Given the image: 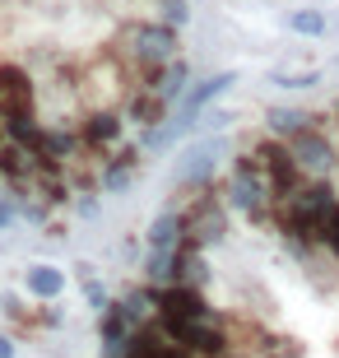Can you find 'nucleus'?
<instances>
[{
    "mask_svg": "<svg viewBox=\"0 0 339 358\" xmlns=\"http://www.w3.org/2000/svg\"><path fill=\"white\" fill-rule=\"evenodd\" d=\"M265 121H270V131L284 135V140H293V135L307 131V126H316L307 112H293V107H270V117H265Z\"/></svg>",
    "mask_w": 339,
    "mask_h": 358,
    "instance_id": "nucleus-17",
    "label": "nucleus"
},
{
    "mask_svg": "<svg viewBox=\"0 0 339 358\" xmlns=\"http://www.w3.org/2000/svg\"><path fill=\"white\" fill-rule=\"evenodd\" d=\"M79 270H84V298H89V307H93V312H103V307L112 303V298H107V289L93 279V266H79Z\"/></svg>",
    "mask_w": 339,
    "mask_h": 358,
    "instance_id": "nucleus-20",
    "label": "nucleus"
},
{
    "mask_svg": "<svg viewBox=\"0 0 339 358\" xmlns=\"http://www.w3.org/2000/svg\"><path fill=\"white\" fill-rule=\"evenodd\" d=\"M140 173V149H112L103 154V168H98V186L103 191H126Z\"/></svg>",
    "mask_w": 339,
    "mask_h": 358,
    "instance_id": "nucleus-12",
    "label": "nucleus"
},
{
    "mask_svg": "<svg viewBox=\"0 0 339 358\" xmlns=\"http://www.w3.org/2000/svg\"><path fill=\"white\" fill-rule=\"evenodd\" d=\"M321 247L339 261V200L326 210V219H321Z\"/></svg>",
    "mask_w": 339,
    "mask_h": 358,
    "instance_id": "nucleus-19",
    "label": "nucleus"
},
{
    "mask_svg": "<svg viewBox=\"0 0 339 358\" xmlns=\"http://www.w3.org/2000/svg\"><path fill=\"white\" fill-rule=\"evenodd\" d=\"M233 84H237V75H233V70H219V75H209L205 84H196V89H191V93L182 98L177 117H182V121H196L200 112H205V107L214 103V98H223V93L233 89Z\"/></svg>",
    "mask_w": 339,
    "mask_h": 358,
    "instance_id": "nucleus-13",
    "label": "nucleus"
},
{
    "mask_svg": "<svg viewBox=\"0 0 339 358\" xmlns=\"http://www.w3.org/2000/svg\"><path fill=\"white\" fill-rule=\"evenodd\" d=\"M154 317L158 321H196V317H214V307L205 303V293L196 284H154Z\"/></svg>",
    "mask_w": 339,
    "mask_h": 358,
    "instance_id": "nucleus-5",
    "label": "nucleus"
},
{
    "mask_svg": "<svg viewBox=\"0 0 339 358\" xmlns=\"http://www.w3.org/2000/svg\"><path fill=\"white\" fill-rule=\"evenodd\" d=\"M0 117H38V89H33V75L24 66L5 61L0 66Z\"/></svg>",
    "mask_w": 339,
    "mask_h": 358,
    "instance_id": "nucleus-6",
    "label": "nucleus"
},
{
    "mask_svg": "<svg viewBox=\"0 0 339 358\" xmlns=\"http://www.w3.org/2000/svg\"><path fill=\"white\" fill-rule=\"evenodd\" d=\"M214 358H242V354H233V349H228V354H214Z\"/></svg>",
    "mask_w": 339,
    "mask_h": 358,
    "instance_id": "nucleus-25",
    "label": "nucleus"
},
{
    "mask_svg": "<svg viewBox=\"0 0 339 358\" xmlns=\"http://www.w3.org/2000/svg\"><path fill=\"white\" fill-rule=\"evenodd\" d=\"M219 140H200V145L182 149L177 159V182L182 186H209L214 182V168H219Z\"/></svg>",
    "mask_w": 339,
    "mask_h": 358,
    "instance_id": "nucleus-9",
    "label": "nucleus"
},
{
    "mask_svg": "<svg viewBox=\"0 0 339 358\" xmlns=\"http://www.w3.org/2000/svg\"><path fill=\"white\" fill-rule=\"evenodd\" d=\"M79 140H84V149H93V154H112V149H121V140H126V117L112 112V107H98V112L84 117Z\"/></svg>",
    "mask_w": 339,
    "mask_h": 358,
    "instance_id": "nucleus-8",
    "label": "nucleus"
},
{
    "mask_svg": "<svg viewBox=\"0 0 339 358\" xmlns=\"http://www.w3.org/2000/svg\"><path fill=\"white\" fill-rule=\"evenodd\" d=\"M14 214H19V205H14V200H5V196H0V233H5V228L14 224Z\"/></svg>",
    "mask_w": 339,
    "mask_h": 358,
    "instance_id": "nucleus-23",
    "label": "nucleus"
},
{
    "mask_svg": "<svg viewBox=\"0 0 339 358\" xmlns=\"http://www.w3.org/2000/svg\"><path fill=\"white\" fill-rule=\"evenodd\" d=\"M182 214H186L182 247H191V252H205L209 242H219L228 233V210L214 200V186H196V196L182 205Z\"/></svg>",
    "mask_w": 339,
    "mask_h": 358,
    "instance_id": "nucleus-3",
    "label": "nucleus"
},
{
    "mask_svg": "<svg viewBox=\"0 0 339 358\" xmlns=\"http://www.w3.org/2000/svg\"><path fill=\"white\" fill-rule=\"evenodd\" d=\"M274 89H312V84H321V70H302V75H274Z\"/></svg>",
    "mask_w": 339,
    "mask_h": 358,
    "instance_id": "nucleus-21",
    "label": "nucleus"
},
{
    "mask_svg": "<svg viewBox=\"0 0 339 358\" xmlns=\"http://www.w3.org/2000/svg\"><path fill=\"white\" fill-rule=\"evenodd\" d=\"M228 205L242 210L247 219H256V224H274V191H270L261 163L251 159V154H242V159L233 163V177H228Z\"/></svg>",
    "mask_w": 339,
    "mask_h": 358,
    "instance_id": "nucleus-1",
    "label": "nucleus"
},
{
    "mask_svg": "<svg viewBox=\"0 0 339 358\" xmlns=\"http://www.w3.org/2000/svg\"><path fill=\"white\" fill-rule=\"evenodd\" d=\"M288 145H293V154H298L302 173H312V177H330V173H335L339 154H335V145L326 140V131H321V126H307V131H298Z\"/></svg>",
    "mask_w": 339,
    "mask_h": 358,
    "instance_id": "nucleus-7",
    "label": "nucleus"
},
{
    "mask_svg": "<svg viewBox=\"0 0 339 358\" xmlns=\"http://www.w3.org/2000/svg\"><path fill=\"white\" fill-rule=\"evenodd\" d=\"M182 233H186V214H182V205H168V210H163L154 224H149L144 242H149V247H177V242H182Z\"/></svg>",
    "mask_w": 339,
    "mask_h": 358,
    "instance_id": "nucleus-16",
    "label": "nucleus"
},
{
    "mask_svg": "<svg viewBox=\"0 0 339 358\" xmlns=\"http://www.w3.org/2000/svg\"><path fill=\"white\" fill-rule=\"evenodd\" d=\"M168 112H172V103L158 89H144V84L131 93V103H126V121H135L144 131H158V126L168 121Z\"/></svg>",
    "mask_w": 339,
    "mask_h": 358,
    "instance_id": "nucleus-11",
    "label": "nucleus"
},
{
    "mask_svg": "<svg viewBox=\"0 0 339 358\" xmlns=\"http://www.w3.org/2000/svg\"><path fill=\"white\" fill-rule=\"evenodd\" d=\"M177 28L168 24V19H158V24H135L131 33H126V56H131V66L140 70H154L163 66V61H172L177 56Z\"/></svg>",
    "mask_w": 339,
    "mask_h": 358,
    "instance_id": "nucleus-4",
    "label": "nucleus"
},
{
    "mask_svg": "<svg viewBox=\"0 0 339 358\" xmlns=\"http://www.w3.org/2000/svg\"><path fill=\"white\" fill-rule=\"evenodd\" d=\"M0 358H14V340L10 335H0Z\"/></svg>",
    "mask_w": 339,
    "mask_h": 358,
    "instance_id": "nucleus-24",
    "label": "nucleus"
},
{
    "mask_svg": "<svg viewBox=\"0 0 339 358\" xmlns=\"http://www.w3.org/2000/svg\"><path fill=\"white\" fill-rule=\"evenodd\" d=\"M288 28H293V33H302V38H326L330 19L321 10H293V14H288Z\"/></svg>",
    "mask_w": 339,
    "mask_h": 358,
    "instance_id": "nucleus-18",
    "label": "nucleus"
},
{
    "mask_svg": "<svg viewBox=\"0 0 339 358\" xmlns=\"http://www.w3.org/2000/svg\"><path fill=\"white\" fill-rule=\"evenodd\" d=\"M163 19H168L172 28H182L186 19H191V10H186V0H168V5H163Z\"/></svg>",
    "mask_w": 339,
    "mask_h": 358,
    "instance_id": "nucleus-22",
    "label": "nucleus"
},
{
    "mask_svg": "<svg viewBox=\"0 0 339 358\" xmlns=\"http://www.w3.org/2000/svg\"><path fill=\"white\" fill-rule=\"evenodd\" d=\"M140 84H144V89H158L168 103H177V98H186V93H191V66L172 56V61H163V66L144 70Z\"/></svg>",
    "mask_w": 339,
    "mask_h": 358,
    "instance_id": "nucleus-10",
    "label": "nucleus"
},
{
    "mask_svg": "<svg viewBox=\"0 0 339 358\" xmlns=\"http://www.w3.org/2000/svg\"><path fill=\"white\" fill-rule=\"evenodd\" d=\"M79 149H84V140H79V131H61V126H42L38 145H33V154L38 159H61V163H75Z\"/></svg>",
    "mask_w": 339,
    "mask_h": 358,
    "instance_id": "nucleus-14",
    "label": "nucleus"
},
{
    "mask_svg": "<svg viewBox=\"0 0 339 358\" xmlns=\"http://www.w3.org/2000/svg\"><path fill=\"white\" fill-rule=\"evenodd\" d=\"M24 289L33 293V298H42V303H56V298L66 293V270H56V266H28L24 270Z\"/></svg>",
    "mask_w": 339,
    "mask_h": 358,
    "instance_id": "nucleus-15",
    "label": "nucleus"
},
{
    "mask_svg": "<svg viewBox=\"0 0 339 358\" xmlns=\"http://www.w3.org/2000/svg\"><path fill=\"white\" fill-rule=\"evenodd\" d=\"M251 159L261 163V173H265V182H270V191H274V200H284V196H293V191H302V163H298V154H293V145H288L284 135H265V140H256L251 145Z\"/></svg>",
    "mask_w": 339,
    "mask_h": 358,
    "instance_id": "nucleus-2",
    "label": "nucleus"
}]
</instances>
